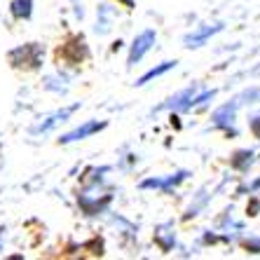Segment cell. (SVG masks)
I'll return each instance as SVG.
<instances>
[{"instance_id":"cell-1","label":"cell","mask_w":260,"mask_h":260,"mask_svg":"<svg viewBox=\"0 0 260 260\" xmlns=\"http://www.w3.org/2000/svg\"><path fill=\"white\" fill-rule=\"evenodd\" d=\"M7 61L17 71H38L43 66V45L28 43V45H21V47H14L7 54Z\"/></svg>"},{"instance_id":"cell-2","label":"cell","mask_w":260,"mask_h":260,"mask_svg":"<svg viewBox=\"0 0 260 260\" xmlns=\"http://www.w3.org/2000/svg\"><path fill=\"white\" fill-rule=\"evenodd\" d=\"M155 43H157V33L152 28H145L143 33H139V36L134 38L132 47H129V56H127V66L134 68L136 63H139L141 59H143L148 52H150L152 47H155Z\"/></svg>"},{"instance_id":"cell-3","label":"cell","mask_w":260,"mask_h":260,"mask_svg":"<svg viewBox=\"0 0 260 260\" xmlns=\"http://www.w3.org/2000/svg\"><path fill=\"white\" fill-rule=\"evenodd\" d=\"M78 108H80V103H73V106H68V108H61V110H56V113H52V115L43 117V120L38 122V124H33V127H30V136H38V134H47V132H52V129H54L56 124L66 122L68 117H71Z\"/></svg>"},{"instance_id":"cell-4","label":"cell","mask_w":260,"mask_h":260,"mask_svg":"<svg viewBox=\"0 0 260 260\" xmlns=\"http://www.w3.org/2000/svg\"><path fill=\"white\" fill-rule=\"evenodd\" d=\"M188 176H190V171L181 169V171H176V174H171V176H164V178H145V181L139 183V188L141 190H162V192H169V190H174L176 185H181Z\"/></svg>"},{"instance_id":"cell-5","label":"cell","mask_w":260,"mask_h":260,"mask_svg":"<svg viewBox=\"0 0 260 260\" xmlns=\"http://www.w3.org/2000/svg\"><path fill=\"white\" fill-rule=\"evenodd\" d=\"M223 28H225V24H204V26H197L192 33H188V36L183 38V45H185L188 49H197V47H202V45H206V40H209V38H213L216 33H220Z\"/></svg>"},{"instance_id":"cell-6","label":"cell","mask_w":260,"mask_h":260,"mask_svg":"<svg viewBox=\"0 0 260 260\" xmlns=\"http://www.w3.org/2000/svg\"><path fill=\"white\" fill-rule=\"evenodd\" d=\"M200 91V85L194 82V85L185 87L183 91H178V94H174V96L169 99L167 103H162L157 110H176V113H183V110H190L192 108V99L194 94Z\"/></svg>"},{"instance_id":"cell-7","label":"cell","mask_w":260,"mask_h":260,"mask_svg":"<svg viewBox=\"0 0 260 260\" xmlns=\"http://www.w3.org/2000/svg\"><path fill=\"white\" fill-rule=\"evenodd\" d=\"M106 127H108V122H106V120H103V122L89 120V122H85V124H80L78 129H73V132L63 134V136L59 139V143H75V141L87 139V136H91V134L101 132V129H106Z\"/></svg>"},{"instance_id":"cell-8","label":"cell","mask_w":260,"mask_h":260,"mask_svg":"<svg viewBox=\"0 0 260 260\" xmlns=\"http://www.w3.org/2000/svg\"><path fill=\"white\" fill-rule=\"evenodd\" d=\"M56 54H59L63 61H68V63H80V61H85L87 56H89V49H87V45H85L82 38H75V40H71V43L63 45Z\"/></svg>"},{"instance_id":"cell-9","label":"cell","mask_w":260,"mask_h":260,"mask_svg":"<svg viewBox=\"0 0 260 260\" xmlns=\"http://www.w3.org/2000/svg\"><path fill=\"white\" fill-rule=\"evenodd\" d=\"M237 108H239V103L232 101V103H225L220 108L213 110L211 115V122L216 124L218 129H230L235 124V115H237Z\"/></svg>"},{"instance_id":"cell-10","label":"cell","mask_w":260,"mask_h":260,"mask_svg":"<svg viewBox=\"0 0 260 260\" xmlns=\"http://www.w3.org/2000/svg\"><path fill=\"white\" fill-rule=\"evenodd\" d=\"M155 244L162 248L164 253L174 251L176 246V232H174V225L171 223H162L155 228Z\"/></svg>"},{"instance_id":"cell-11","label":"cell","mask_w":260,"mask_h":260,"mask_svg":"<svg viewBox=\"0 0 260 260\" xmlns=\"http://www.w3.org/2000/svg\"><path fill=\"white\" fill-rule=\"evenodd\" d=\"M176 63H178V61H162V63H157V66L155 68H150V71L148 73H143V75H141L139 80H136V82H134V85L136 87H143V85H148V82H150V80H155V78H162L164 73H169V71H174L176 68Z\"/></svg>"},{"instance_id":"cell-12","label":"cell","mask_w":260,"mask_h":260,"mask_svg":"<svg viewBox=\"0 0 260 260\" xmlns=\"http://www.w3.org/2000/svg\"><path fill=\"white\" fill-rule=\"evenodd\" d=\"M10 14L19 21H28L33 17V0H12L10 3Z\"/></svg>"},{"instance_id":"cell-13","label":"cell","mask_w":260,"mask_h":260,"mask_svg":"<svg viewBox=\"0 0 260 260\" xmlns=\"http://www.w3.org/2000/svg\"><path fill=\"white\" fill-rule=\"evenodd\" d=\"M230 164H232V169H237V171H248V167L253 164V150L235 152V157L230 159Z\"/></svg>"},{"instance_id":"cell-14","label":"cell","mask_w":260,"mask_h":260,"mask_svg":"<svg viewBox=\"0 0 260 260\" xmlns=\"http://www.w3.org/2000/svg\"><path fill=\"white\" fill-rule=\"evenodd\" d=\"M110 17H113V12H110L108 5H101L99 7V24H96V33H108L110 30Z\"/></svg>"},{"instance_id":"cell-15","label":"cell","mask_w":260,"mask_h":260,"mask_svg":"<svg viewBox=\"0 0 260 260\" xmlns=\"http://www.w3.org/2000/svg\"><path fill=\"white\" fill-rule=\"evenodd\" d=\"M209 197H211V194H206V190H200V194H197V200H194V204H190V209H188V213H185V218H194V216H200V211L206 206Z\"/></svg>"},{"instance_id":"cell-16","label":"cell","mask_w":260,"mask_h":260,"mask_svg":"<svg viewBox=\"0 0 260 260\" xmlns=\"http://www.w3.org/2000/svg\"><path fill=\"white\" fill-rule=\"evenodd\" d=\"M216 96V89H204L202 94H194L192 99V108H202L206 101H211V99Z\"/></svg>"},{"instance_id":"cell-17","label":"cell","mask_w":260,"mask_h":260,"mask_svg":"<svg viewBox=\"0 0 260 260\" xmlns=\"http://www.w3.org/2000/svg\"><path fill=\"white\" fill-rule=\"evenodd\" d=\"M244 248H246V253L258 255L260 253V237H248V239H244Z\"/></svg>"},{"instance_id":"cell-18","label":"cell","mask_w":260,"mask_h":260,"mask_svg":"<svg viewBox=\"0 0 260 260\" xmlns=\"http://www.w3.org/2000/svg\"><path fill=\"white\" fill-rule=\"evenodd\" d=\"M246 213L251 218L253 216H258L260 213V200H255V197H251V200H248V206H246Z\"/></svg>"},{"instance_id":"cell-19","label":"cell","mask_w":260,"mask_h":260,"mask_svg":"<svg viewBox=\"0 0 260 260\" xmlns=\"http://www.w3.org/2000/svg\"><path fill=\"white\" fill-rule=\"evenodd\" d=\"M117 3H122L127 10H134V7H136V0H117Z\"/></svg>"},{"instance_id":"cell-20","label":"cell","mask_w":260,"mask_h":260,"mask_svg":"<svg viewBox=\"0 0 260 260\" xmlns=\"http://www.w3.org/2000/svg\"><path fill=\"white\" fill-rule=\"evenodd\" d=\"M248 190H251V192H258V190H260V178H255V181L248 185Z\"/></svg>"}]
</instances>
